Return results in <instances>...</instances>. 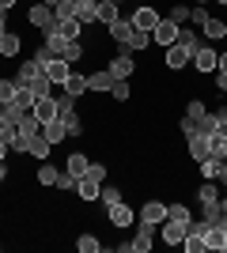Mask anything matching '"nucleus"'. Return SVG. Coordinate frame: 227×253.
Listing matches in <instances>:
<instances>
[{
    "label": "nucleus",
    "mask_w": 227,
    "mask_h": 253,
    "mask_svg": "<svg viewBox=\"0 0 227 253\" xmlns=\"http://www.w3.org/2000/svg\"><path fill=\"white\" fill-rule=\"evenodd\" d=\"M15 84L19 87H27V91H34V98H42V95H53V84L45 80V72H42V64L34 61H19V72H15Z\"/></svg>",
    "instance_id": "obj_1"
},
{
    "label": "nucleus",
    "mask_w": 227,
    "mask_h": 253,
    "mask_svg": "<svg viewBox=\"0 0 227 253\" xmlns=\"http://www.w3.org/2000/svg\"><path fill=\"white\" fill-rule=\"evenodd\" d=\"M42 72H45V80L53 87H65V80L72 76V64H68L65 57H49V61L42 64Z\"/></svg>",
    "instance_id": "obj_2"
},
{
    "label": "nucleus",
    "mask_w": 227,
    "mask_h": 253,
    "mask_svg": "<svg viewBox=\"0 0 227 253\" xmlns=\"http://www.w3.org/2000/svg\"><path fill=\"white\" fill-rule=\"evenodd\" d=\"M133 68H136V61H133V49H125V45H121V49L114 53V61H110V76H114V80H129Z\"/></svg>",
    "instance_id": "obj_3"
},
{
    "label": "nucleus",
    "mask_w": 227,
    "mask_h": 253,
    "mask_svg": "<svg viewBox=\"0 0 227 253\" xmlns=\"http://www.w3.org/2000/svg\"><path fill=\"white\" fill-rule=\"evenodd\" d=\"M27 23H31V27H38V31H49V27H57V15H53V8H49V4H42V0H38V4L27 11Z\"/></svg>",
    "instance_id": "obj_4"
},
{
    "label": "nucleus",
    "mask_w": 227,
    "mask_h": 253,
    "mask_svg": "<svg viewBox=\"0 0 227 253\" xmlns=\"http://www.w3.org/2000/svg\"><path fill=\"white\" fill-rule=\"evenodd\" d=\"M129 19H133V27H136V31H155L163 15H159V11H155V8H148V4H140V8L133 11Z\"/></svg>",
    "instance_id": "obj_5"
},
{
    "label": "nucleus",
    "mask_w": 227,
    "mask_h": 253,
    "mask_svg": "<svg viewBox=\"0 0 227 253\" xmlns=\"http://www.w3.org/2000/svg\"><path fill=\"white\" fill-rule=\"evenodd\" d=\"M205 246L212 253H227V227L224 223H208L205 227Z\"/></svg>",
    "instance_id": "obj_6"
},
{
    "label": "nucleus",
    "mask_w": 227,
    "mask_h": 253,
    "mask_svg": "<svg viewBox=\"0 0 227 253\" xmlns=\"http://www.w3.org/2000/svg\"><path fill=\"white\" fill-rule=\"evenodd\" d=\"M216 61H220V53L216 49H212V45H201V49H197L193 53V68H197V72H201V76H208V72H216Z\"/></svg>",
    "instance_id": "obj_7"
},
{
    "label": "nucleus",
    "mask_w": 227,
    "mask_h": 253,
    "mask_svg": "<svg viewBox=\"0 0 227 253\" xmlns=\"http://www.w3.org/2000/svg\"><path fill=\"white\" fill-rule=\"evenodd\" d=\"M159 238L167 246H182V238H185V223H178V219H163L159 223Z\"/></svg>",
    "instance_id": "obj_8"
},
{
    "label": "nucleus",
    "mask_w": 227,
    "mask_h": 253,
    "mask_svg": "<svg viewBox=\"0 0 227 253\" xmlns=\"http://www.w3.org/2000/svg\"><path fill=\"white\" fill-rule=\"evenodd\" d=\"M151 42H159V45H174V42H178V23H174V19H159V27L151 31Z\"/></svg>",
    "instance_id": "obj_9"
},
{
    "label": "nucleus",
    "mask_w": 227,
    "mask_h": 253,
    "mask_svg": "<svg viewBox=\"0 0 227 253\" xmlns=\"http://www.w3.org/2000/svg\"><path fill=\"white\" fill-rule=\"evenodd\" d=\"M140 223V231H136V238H133V253H148L151 246V238H155V223H144V219H136Z\"/></svg>",
    "instance_id": "obj_10"
},
{
    "label": "nucleus",
    "mask_w": 227,
    "mask_h": 253,
    "mask_svg": "<svg viewBox=\"0 0 227 253\" xmlns=\"http://www.w3.org/2000/svg\"><path fill=\"white\" fill-rule=\"evenodd\" d=\"M106 215H110V223H114V227H133V223H136V211H133L125 201L114 204V208H106Z\"/></svg>",
    "instance_id": "obj_11"
},
{
    "label": "nucleus",
    "mask_w": 227,
    "mask_h": 253,
    "mask_svg": "<svg viewBox=\"0 0 227 253\" xmlns=\"http://www.w3.org/2000/svg\"><path fill=\"white\" fill-rule=\"evenodd\" d=\"M136 219H144V223H155V227H159V223L167 219V204H163V201H148L140 211H136Z\"/></svg>",
    "instance_id": "obj_12"
},
{
    "label": "nucleus",
    "mask_w": 227,
    "mask_h": 253,
    "mask_svg": "<svg viewBox=\"0 0 227 253\" xmlns=\"http://www.w3.org/2000/svg\"><path fill=\"white\" fill-rule=\"evenodd\" d=\"M76 19L84 23V27H91V23H98V0H76Z\"/></svg>",
    "instance_id": "obj_13"
},
{
    "label": "nucleus",
    "mask_w": 227,
    "mask_h": 253,
    "mask_svg": "<svg viewBox=\"0 0 227 253\" xmlns=\"http://www.w3.org/2000/svg\"><path fill=\"white\" fill-rule=\"evenodd\" d=\"M34 114H38V121H53V117H61V110H57V95H42L38 102H34Z\"/></svg>",
    "instance_id": "obj_14"
},
{
    "label": "nucleus",
    "mask_w": 227,
    "mask_h": 253,
    "mask_svg": "<svg viewBox=\"0 0 227 253\" xmlns=\"http://www.w3.org/2000/svg\"><path fill=\"white\" fill-rule=\"evenodd\" d=\"M185 148H189V155L197 159V163H201V159H208V136L205 132H189V136H185Z\"/></svg>",
    "instance_id": "obj_15"
},
{
    "label": "nucleus",
    "mask_w": 227,
    "mask_h": 253,
    "mask_svg": "<svg viewBox=\"0 0 227 253\" xmlns=\"http://www.w3.org/2000/svg\"><path fill=\"white\" fill-rule=\"evenodd\" d=\"M220 197H224V193H220V185H216V181H205V185L197 189V201H201V208H205V211H212V208H216V201H220Z\"/></svg>",
    "instance_id": "obj_16"
},
{
    "label": "nucleus",
    "mask_w": 227,
    "mask_h": 253,
    "mask_svg": "<svg viewBox=\"0 0 227 253\" xmlns=\"http://www.w3.org/2000/svg\"><path fill=\"white\" fill-rule=\"evenodd\" d=\"M27 155H34L38 163H42V159H49V155H53V144H49V140H45L42 132H38V136H31V140H27Z\"/></svg>",
    "instance_id": "obj_17"
},
{
    "label": "nucleus",
    "mask_w": 227,
    "mask_h": 253,
    "mask_svg": "<svg viewBox=\"0 0 227 253\" xmlns=\"http://www.w3.org/2000/svg\"><path fill=\"white\" fill-rule=\"evenodd\" d=\"M178 45H182V49L189 53V57H193V53L201 49V45H205V38H201L197 31H189V27H178Z\"/></svg>",
    "instance_id": "obj_18"
},
{
    "label": "nucleus",
    "mask_w": 227,
    "mask_h": 253,
    "mask_svg": "<svg viewBox=\"0 0 227 253\" xmlns=\"http://www.w3.org/2000/svg\"><path fill=\"white\" fill-rule=\"evenodd\" d=\"M61 91H65V95H72V98H84V95H87V76L72 68V76L65 80V87H61Z\"/></svg>",
    "instance_id": "obj_19"
},
{
    "label": "nucleus",
    "mask_w": 227,
    "mask_h": 253,
    "mask_svg": "<svg viewBox=\"0 0 227 253\" xmlns=\"http://www.w3.org/2000/svg\"><path fill=\"white\" fill-rule=\"evenodd\" d=\"M193 61V57H189V53L182 49V45L174 42V45H167V68H171V72H178V68H185V64Z\"/></svg>",
    "instance_id": "obj_20"
},
{
    "label": "nucleus",
    "mask_w": 227,
    "mask_h": 253,
    "mask_svg": "<svg viewBox=\"0 0 227 253\" xmlns=\"http://www.w3.org/2000/svg\"><path fill=\"white\" fill-rule=\"evenodd\" d=\"M106 31H110V38H114L118 45H129V38H133L136 27H133V19H118L114 27H106Z\"/></svg>",
    "instance_id": "obj_21"
},
{
    "label": "nucleus",
    "mask_w": 227,
    "mask_h": 253,
    "mask_svg": "<svg viewBox=\"0 0 227 253\" xmlns=\"http://www.w3.org/2000/svg\"><path fill=\"white\" fill-rule=\"evenodd\" d=\"M201 31H205V42H220V38H227V23L216 19V15H208Z\"/></svg>",
    "instance_id": "obj_22"
},
{
    "label": "nucleus",
    "mask_w": 227,
    "mask_h": 253,
    "mask_svg": "<svg viewBox=\"0 0 227 253\" xmlns=\"http://www.w3.org/2000/svg\"><path fill=\"white\" fill-rule=\"evenodd\" d=\"M42 136L49 140V144H61V140L68 136V132H65V121H61V117H53V121H42Z\"/></svg>",
    "instance_id": "obj_23"
},
{
    "label": "nucleus",
    "mask_w": 227,
    "mask_h": 253,
    "mask_svg": "<svg viewBox=\"0 0 227 253\" xmlns=\"http://www.w3.org/2000/svg\"><path fill=\"white\" fill-rule=\"evenodd\" d=\"M87 167H91V159H87L84 151H72V155H68V163H65V170L72 174V178H84Z\"/></svg>",
    "instance_id": "obj_24"
},
{
    "label": "nucleus",
    "mask_w": 227,
    "mask_h": 253,
    "mask_svg": "<svg viewBox=\"0 0 227 253\" xmlns=\"http://www.w3.org/2000/svg\"><path fill=\"white\" fill-rule=\"evenodd\" d=\"M53 31L61 34V38H68V42H72V38H80V34H84V23L76 19V15H72V19H57Z\"/></svg>",
    "instance_id": "obj_25"
},
{
    "label": "nucleus",
    "mask_w": 227,
    "mask_h": 253,
    "mask_svg": "<svg viewBox=\"0 0 227 253\" xmlns=\"http://www.w3.org/2000/svg\"><path fill=\"white\" fill-rule=\"evenodd\" d=\"M118 19H121L118 4H114V0H98V23H102V27H114Z\"/></svg>",
    "instance_id": "obj_26"
},
{
    "label": "nucleus",
    "mask_w": 227,
    "mask_h": 253,
    "mask_svg": "<svg viewBox=\"0 0 227 253\" xmlns=\"http://www.w3.org/2000/svg\"><path fill=\"white\" fill-rule=\"evenodd\" d=\"M208 155L212 159H227V132L224 128H216V132L208 136Z\"/></svg>",
    "instance_id": "obj_27"
},
{
    "label": "nucleus",
    "mask_w": 227,
    "mask_h": 253,
    "mask_svg": "<svg viewBox=\"0 0 227 253\" xmlns=\"http://www.w3.org/2000/svg\"><path fill=\"white\" fill-rule=\"evenodd\" d=\"M182 250H185V253H205V250H208V246H205V234H201V231H189V227H185Z\"/></svg>",
    "instance_id": "obj_28"
},
{
    "label": "nucleus",
    "mask_w": 227,
    "mask_h": 253,
    "mask_svg": "<svg viewBox=\"0 0 227 253\" xmlns=\"http://www.w3.org/2000/svg\"><path fill=\"white\" fill-rule=\"evenodd\" d=\"M98 181H91V178H76V193H80V201H98Z\"/></svg>",
    "instance_id": "obj_29"
},
{
    "label": "nucleus",
    "mask_w": 227,
    "mask_h": 253,
    "mask_svg": "<svg viewBox=\"0 0 227 253\" xmlns=\"http://www.w3.org/2000/svg\"><path fill=\"white\" fill-rule=\"evenodd\" d=\"M110 84H114L110 68H102V72H91V76H87V91H110Z\"/></svg>",
    "instance_id": "obj_30"
},
{
    "label": "nucleus",
    "mask_w": 227,
    "mask_h": 253,
    "mask_svg": "<svg viewBox=\"0 0 227 253\" xmlns=\"http://www.w3.org/2000/svg\"><path fill=\"white\" fill-rule=\"evenodd\" d=\"M19 49H23V42H19V34H15V31H8L4 38H0V57H15Z\"/></svg>",
    "instance_id": "obj_31"
},
{
    "label": "nucleus",
    "mask_w": 227,
    "mask_h": 253,
    "mask_svg": "<svg viewBox=\"0 0 227 253\" xmlns=\"http://www.w3.org/2000/svg\"><path fill=\"white\" fill-rule=\"evenodd\" d=\"M19 91H23V87L15 84V76H11V80H0V102H4V106L15 102V98H19Z\"/></svg>",
    "instance_id": "obj_32"
},
{
    "label": "nucleus",
    "mask_w": 227,
    "mask_h": 253,
    "mask_svg": "<svg viewBox=\"0 0 227 253\" xmlns=\"http://www.w3.org/2000/svg\"><path fill=\"white\" fill-rule=\"evenodd\" d=\"M61 121H65V132H68V136H80V132H84V117L76 114V110L61 114Z\"/></svg>",
    "instance_id": "obj_33"
},
{
    "label": "nucleus",
    "mask_w": 227,
    "mask_h": 253,
    "mask_svg": "<svg viewBox=\"0 0 227 253\" xmlns=\"http://www.w3.org/2000/svg\"><path fill=\"white\" fill-rule=\"evenodd\" d=\"M148 45H151V31H133V38H129V45L125 49H133V53H148Z\"/></svg>",
    "instance_id": "obj_34"
},
{
    "label": "nucleus",
    "mask_w": 227,
    "mask_h": 253,
    "mask_svg": "<svg viewBox=\"0 0 227 253\" xmlns=\"http://www.w3.org/2000/svg\"><path fill=\"white\" fill-rule=\"evenodd\" d=\"M19 132H23V136H38V132H42V121H38V114H34V110L19 121Z\"/></svg>",
    "instance_id": "obj_35"
},
{
    "label": "nucleus",
    "mask_w": 227,
    "mask_h": 253,
    "mask_svg": "<svg viewBox=\"0 0 227 253\" xmlns=\"http://www.w3.org/2000/svg\"><path fill=\"white\" fill-rule=\"evenodd\" d=\"M98 201L106 204V208H114V204H121V189H118V185H106V181H102V189H98Z\"/></svg>",
    "instance_id": "obj_36"
},
{
    "label": "nucleus",
    "mask_w": 227,
    "mask_h": 253,
    "mask_svg": "<svg viewBox=\"0 0 227 253\" xmlns=\"http://www.w3.org/2000/svg\"><path fill=\"white\" fill-rule=\"evenodd\" d=\"M57 174H61V170H57L49 159H42V167H38V181H42V185H57Z\"/></svg>",
    "instance_id": "obj_37"
},
{
    "label": "nucleus",
    "mask_w": 227,
    "mask_h": 253,
    "mask_svg": "<svg viewBox=\"0 0 227 253\" xmlns=\"http://www.w3.org/2000/svg\"><path fill=\"white\" fill-rule=\"evenodd\" d=\"M61 57H65V61H68V64H72V68H76V64L84 61V42H80V38H76V42H68Z\"/></svg>",
    "instance_id": "obj_38"
},
{
    "label": "nucleus",
    "mask_w": 227,
    "mask_h": 253,
    "mask_svg": "<svg viewBox=\"0 0 227 253\" xmlns=\"http://www.w3.org/2000/svg\"><path fill=\"white\" fill-rule=\"evenodd\" d=\"M76 250H80V253H98L102 242H98L95 234H80V238H76Z\"/></svg>",
    "instance_id": "obj_39"
},
{
    "label": "nucleus",
    "mask_w": 227,
    "mask_h": 253,
    "mask_svg": "<svg viewBox=\"0 0 227 253\" xmlns=\"http://www.w3.org/2000/svg\"><path fill=\"white\" fill-rule=\"evenodd\" d=\"M106 95H114V98H118V102H125V98L133 95L129 80H114V84H110V91H106Z\"/></svg>",
    "instance_id": "obj_40"
},
{
    "label": "nucleus",
    "mask_w": 227,
    "mask_h": 253,
    "mask_svg": "<svg viewBox=\"0 0 227 253\" xmlns=\"http://www.w3.org/2000/svg\"><path fill=\"white\" fill-rule=\"evenodd\" d=\"M216 174H220V159H212V155L201 159V178H205V181H216Z\"/></svg>",
    "instance_id": "obj_41"
},
{
    "label": "nucleus",
    "mask_w": 227,
    "mask_h": 253,
    "mask_svg": "<svg viewBox=\"0 0 227 253\" xmlns=\"http://www.w3.org/2000/svg\"><path fill=\"white\" fill-rule=\"evenodd\" d=\"M205 114H208V110H205V102H201V98H189V106H185V117H189V121L197 125V121H201Z\"/></svg>",
    "instance_id": "obj_42"
},
{
    "label": "nucleus",
    "mask_w": 227,
    "mask_h": 253,
    "mask_svg": "<svg viewBox=\"0 0 227 253\" xmlns=\"http://www.w3.org/2000/svg\"><path fill=\"white\" fill-rule=\"evenodd\" d=\"M167 219L189 223V219H193V215H189V208H185V204H167Z\"/></svg>",
    "instance_id": "obj_43"
},
{
    "label": "nucleus",
    "mask_w": 227,
    "mask_h": 253,
    "mask_svg": "<svg viewBox=\"0 0 227 253\" xmlns=\"http://www.w3.org/2000/svg\"><path fill=\"white\" fill-rule=\"evenodd\" d=\"M216 128H220L216 114H205V117H201V121H197V132H205V136H212V132H216Z\"/></svg>",
    "instance_id": "obj_44"
},
{
    "label": "nucleus",
    "mask_w": 227,
    "mask_h": 253,
    "mask_svg": "<svg viewBox=\"0 0 227 253\" xmlns=\"http://www.w3.org/2000/svg\"><path fill=\"white\" fill-rule=\"evenodd\" d=\"M106 174H110V170L102 167V163H91V167H87V174H84V178H91V181H98V185H102V181H106Z\"/></svg>",
    "instance_id": "obj_45"
},
{
    "label": "nucleus",
    "mask_w": 227,
    "mask_h": 253,
    "mask_svg": "<svg viewBox=\"0 0 227 253\" xmlns=\"http://www.w3.org/2000/svg\"><path fill=\"white\" fill-rule=\"evenodd\" d=\"M167 19H174V23H178V27H182V23H189V8H185V4H174Z\"/></svg>",
    "instance_id": "obj_46"
},
{
    "label": "nucleus",
    "mask_w": 227,
    "mask_h": 253,
    "mask_svg": "<svg viewBox=\"0 0 227 253\" xmlns=\"http://www.w3.org/2000/svg\"><path fill=\"white\" fill-rule=\"evenodd\" d=\"M205 19H208L205 4H197V8H189V23H193V27H205Z\"/></svg>",
    "instance_id": "obj_47"
},
{
    "label": "nucleus",
    "mask_w": 227,
    "mask_h": 253,
    "mask_svg": "<svg viewBox=\"0 0 227 253\" xmlns=\"http://www.w3.org/2000/svg\"><path fill=\"white\" fill-rule=\"evenodd\" d=\"M53 189H76V178L68 174V170H61V174H57V185H53Z\"/></svg>",
    "instance_id": "obj_48"
},
{
    "label": "nucleus",
    "mask_w": 227,
    "mask_h": 253,
    "mask_svg": "<svg viewBox=\"0 0 227 253\" xmlns=\"http://www.w3.org/2000/svg\"><path fill=\"white\" fill-rule=\"evenodd\" d=\"M220 185H227V159H220V174H216Z\"/></svg>",
    "instance_id": "obj_49"
},
{
    "label": "nucleus",
    "mask_w": 227,
    "mask_h": 253,
    "mask_svg": "<svg viewBox=\"0 0 227 253\" xmlns=\"http://www.w3.org/2000/svg\"><path fill=\"white\" fill-rule=\"evenodd\" d=\"M216 91H220V95L227 91V72H216Z\"/></svg>",
    "instance_id": "obj_50"
},
{
    "label": "nucleus",
    "mask_w": 227,
    "mask_h": 253,
    "mask_svg": "<svg viewBox=\"0 0 227 253\" xmlns=\"http://www.w3.org/2000/svg\"><path fill=\"white\" fill-rule=\"evenodd\" d=\"M216 72H227V53H220V61H216Z\"/></svg>",
    "instance_id": "obj_51"
},
{
    "label": "nucleus",
    "mask_w": 227,
    "mask_h": 253,
    "mask_svg": "<svg viewBox=\"0 0 227 253\" xmlns=\"http://www.w3.org/2000/svg\"><path fill=\"white\" fill-rule=\"evenodd\" d=\"M8 151H11V148H8V144H4V140H0V163L8 159Z\"/></svg>",
    "instance_id": "obj_52"
},
{
    "label": "nucleus",
    "mask_w": 227,
    "mask_h": 253,
    "mask_svg": "<svg viewBox=\"0 0 227 253\" xmlns=\"http://www.w3.org/2000/svg\"><path fill=\"white\" fill-rule=\"evenodd\" d=\"M15 8V0H0V11H11Z\"/></svg>",
    "instance_id": "obj_53"
},
{
    "label": "nucleus",
    "mask_w": 227,
    "mask_h": 253,
    "mask_svg": "<svg viewBox=\"0 0 227 253\" xmlns=\"http://www.w3.org/2000/svg\"><path fill=\"white\" fill-rule=\"evenodd\" d=\"M0 181H8V163H0Z\"/></svg>",
    "instance_id": "obj_54"
},
{
    "label": "nucleus",
    "mask_w": 227,
    "mask_h": 253,
    "mask_svg": "<svg viewBox=\"0 0 227 253\" xmlns=\"http://www.w3.org/2000/svg\"><path fill=\"white\" fill-rule=\"evenodd\" d=\"M4 121H8V114H4V102H0V125H4Z\"/></svg>",
    "instance_id": "obj_55"
},
{
    "label": "nucleus",
    "mask_w": 227,
    "mask_h": 253,
    "mask_svg": "<svg viewBox=\"0 0 227 253\" xmlns=\"http://www.w3.org/2000/svg\"><path fill=\"white\" fill-rule=\"evenodd\" d=\"M197 4H208V0H197Z\"/></svg>",
    "instance_id": "obj_56"
},
{
    "label": "nucleus",
    "mask_w": 227,
    "mask_h": 253,
    "mask_svg": "<svg viewBox=\"0 0 227 253\" xmlns=\"http://www.w3.org/2000/svg\"><path fill=\"white\" fill-rule=\"evenodd\" d=\"M216 4H227V0H216Z\"/></svg>",
    "instance_id": "obj_57"
},
{
    "label": "nucleus",
    "mask_w": 227,
    "mask_h": 253,
    "mask_svg": "<svg viewBox=\"0 0 227 253\" xmlns=\"http://www.w3.org/2000/svg\"><path fill=\"white\" fill-rule=\"evenodd\" d=\"M114 4H121V0H114Z\"/></svg>",
    "instance_id": "obj_58"
},
{
    "label": "nucleus",
    "mask_w": 227,
    "mask_h": 253,
    "mask_svg": "<svg viewBox=\"0 0 227 253\" xmlns=\"http://www.w3.org/2000/svg\"><path fill=\"white\" fill-rule=\"evenodd\" d=\"M224 132H227V128H224Z\"/></svg>",
    "instance_id": "obj_59"
}]
</instances>
